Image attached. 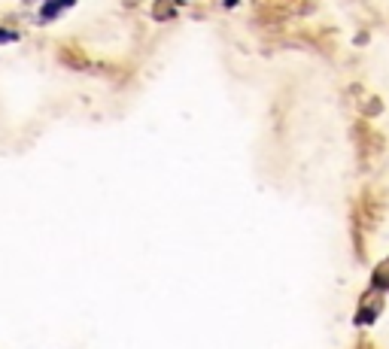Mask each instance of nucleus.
Returning <instances> with one entry per match:
<instances>
[{"label": "nucleus", "mask_w": 389, "mask_h": 349, "mask_svg": "<svg viewBox=\"0 0 389 349\" xmlns=\"http://www.w3.org/2000/svg\"><path fill=\"white\" fill-rule=\"evenodd\" d=\"M359 349H371V346H368V343H362V346H359Z\"/></svg>", "instance_id": "nucleus-4"}, {"label": "nucleus", "mask_w": 389, "mask_h": 349, "mask_svg": "<svg viewBox=\"0 0 389 349\" xmlns=\"http://www.w3.org/2000/svg\"><path fill=\"white\" fill-rule=\"evenodd\" d=\"M353 134H356V149H359V158H362V168H371V164H377L380 158H383V149H386V143H383V137L377 134V131H371L368 124H356L353 128Z\"/></svg>", "instance_id": "nucleus-1"}, {"label": "nucleus", "mask_w": 389, "mask_h": 349, "mask_svg": "<svg viewBox=\"0 0 389 349\" xmlns=\"http://www.w3.org/2000/svg\"><path fill=\"white\" fill-rule=\"evenodd\" d=\"M295 3H298V10H301V13H310L317 0H295Z\"/></svg>", "instance_id": "nucleus-3"}, {"label": "nucleus", "mask_w": 389, "mask_h": 349, "mask_svg": "<svg viewBox=\"0 0 389 349\" xmlns=\"http://www.w3.org/2000/svg\"><path fill=\"white\" fill-rule=\"evenodd\" d=\"M380 216H383V201L374 195V192H365L359 201V213H356V219H359V228L365 225V231H371L380 222Z\"/></svg>", "instance_id": "nucleus-2"}]
</instances>
